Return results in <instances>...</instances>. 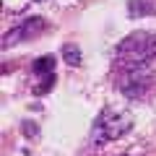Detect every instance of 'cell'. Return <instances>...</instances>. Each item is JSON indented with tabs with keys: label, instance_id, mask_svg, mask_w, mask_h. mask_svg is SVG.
Instances as JSON below:
<instances>
[{
	"label": "cell",
	"instance_id": "1",
	"mask_svg": "<svg viewBox=\"0 0 156 156\" xmlns=\"http://www.w3.org/2000/svg\"><path fill=\"white\" fill-rule=\"evenodd\" d=\"M117 57L122 65H146L156 57V34L133 31L117 47Z\"/></svg>",
	"mask_w": 156,
	"mask_h": 156
},
{
	"label": "cell",
	"instance_id": "2",
	"mask_svg": "<svg viewBox=\"0 0 156 156\" xmlns=\"http://www.w3.org/2000/svg\"><path fill=\"white\" fill-rule=\"evenodd\" d=\"M133 128V117L128 112H117V109H101L99 117L94 122V133H91V143H109L117 140L120 135H125Z\"/></svg>",
	"mask_w": 156,
	"mask_h": 156
},
{
	"label": "cell",
	"instance_id": "3",
	"mask_svg": "<svg viewBox=\"0 0 156 156\" xmlns=\"http://www.w3.org/2000/svg\"><path fill=\"white\" fill-rule=\"evenodd\" d=\"M151 81H154V68H151V62H146V65H122L117 86H120V91L125 96L138 99L151 86Z\"/></svg>",
	"mask_w": 156,
	"mask_h": 156
},
{
	"label": "cell",
	"instance_id": "4",
	"mask_svg": "<svg viewBox=\"0 0 156 156\" xmlns=\"http://www.w3.org/2000/svg\"><path fill=\"white\" fill-rule=\"evenodd\" d=\"M44 31V18H39V16H31L26 18V21L21 23V26L11 29V31L3 37V47H13V44H21V42H26V39H34L37 34Z\"/></svg>",
	"mask_w": 156,
	"mask_h": 156
},
{
	"label": "cell",
	"instance_id": "5",
	"mask_svg": "<svg viewBox=\"0 0 156 156\" xmlns=\"http://www.w3.org/2000/svg\"><path fill=\"white\" fill-rule=\"evenodd\" d=\"M52 68H55V57L52 55H44V57H37L34 60V73L37 76H50Z\"/></svg>",
	"mask_w": 156,
	"mask_h": 156
},
{
	"label": "cell",
	"instance_id": "6",
	"mask_svg": "<svg viewBox=\"0 0 156 156\" xmlns=\"http://www.w3.org/2000/svg\"><path fill=\"white\" fill-rule=\"evenodd\" d=\"M62 60H65L70 68H78L81 65V50H78L76 44H65L62 47Z\"/></svg>",
	"mask_w": 156,
	"mask_h": 156
},
{
	"label": "cell",
	"instance_id": "7",
	"mask_svg": "<svg viewBox=\"0 0 156 156\" xmlns=\"http://www.w3.org/2000/svg\"><path fill=\"white\" fill-rule=\"evenodd\" d=\"M52 86H55V73H50V76H44V81H42V83H39L37 89H34V94H47V91H50Z\"/></svg>",
	"mask_w": 156,
	"mask_h": 156
},
{
	"label": "cell",
	"instance_id": "8",
	"mask_svg": "<svg viewBox=\"0 0 156 156\" xmlns=\"http://www.w3.org/2000/svg\"><path fill=\"white\" fill-rule=\"evenodd\" d=\"M23 133H26L29 138H34V135H37V130H34V122H23Z\"/></svg>",
	"mask_w": 156,
	"mask_h": 156
},
{
	"label": "cell",
	"instance_id": "9",
	"mask_svg": "<svg viewBox=\"0 0 156 156\" xmlns=\"http://www.w3.org/2000/svg\"><path fill=\"white\" fill-rule=\"evenodd\" d=\"M37 3H42V0H37Z\"/></svg>",
	"mask_w": 156,
	"mask_h": 156
},
{
	"label": "cell",
	"instance_id": "10",
	"mask_svg": "<svg viewBox=\"0 0 156 156\" xmlns=\"http://www.w3.org/2000/svg\"><path fill=\"white\" fill-rule=\"evenodd\" d=\"M122 156H128V154H122Z\"/></svg>",
	"mask_w": 156,
	"mask_h": 156
}]
</instances>
